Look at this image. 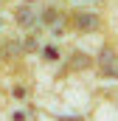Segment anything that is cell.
Masks as SVG:
<instances>
[{
  "mask_svg": "<svg viewBox=\"0 0 118 121\" xmlns=\"http://www.w3.org/2000/svg\"><path fill=\"white\" fill-rule=\"evenodd\" d=\"M14 17H17V23H20L23 28H31V26H34V20H37V14L31 11L28 6H23V9H17V14H14Z\"/></svg>",
  "mask_w": 118,
  "mask_h": 121,
  "instance_id": "cell-3",
  "label": "cell"
},
{
  "mask_svg": "<svg viewBox=\"0 0 118 121\" xmlns=\"http://www.w3.org/2000/svg\"><path fill=\"white\" fill-rule=\"evenodd\" d=\"M98 26H101L98 14H90V11H79L76 14V28L79 31H96Z\"/></svg>",
  "mask_w": 118,
  "mask_h": 121,
  "instance_id": "cell-1",
  "label": "cell"
},
{
  "mask_svg": "<svg viewBox=\"0 0 118 121\" xmlns=\"http://www.w3.org/2000/svg\"><path fill=\"white\" fill-rule=\"evenodd\" d=\"M87 65H90V56H84V54L73 56V68H87Z\"/></svg>",
  "mask_w": 118,
  "mask_h": 121,
  "instance_id": "cell-4",
  "label": "cell"
},
{
  "mask_svg": "<svg viewBox=\"0 0 118 121\" xmlns=\"http://www.w3.org/2000/svg\"><path fill=\"white\" fill-rule=\"evenodd\" d=\"M42 20H45V23H54V20H56V11H54V9H48V11L42 14Z\"/></svg>",
  "mask_w": 118,
  "mask_h": 121,
  "instance_id": "cell-5",
  "label": "cell"
},
{
  "mask_svg": "<svg viewBox=\"0 0 118 121\" xmlns=\"http://www.w3.org/2000/svg\"><path fill=\"white\" fill-rule=\"evenodd\" d=\"M98 65H101L104 73L113 76V70H115V54H113V48H104V51L98 54Z\"/></svg>",
  "mask_w": 118,
  "mask_h": 121,
  "instance_id": "cell-2",
  "label": "cell"
},
{
  "mask_svg": "<svg viewBox=\"0 0 118 121\" xmlns=\"http://www.w3.org/2000/svg\"><path fill=\"white\" fill-rule=\"evenodd\" d=\"M45 56H48V59H56L59 51H56V48H45Z\"/></svg>",
  "mask_w": 118,
  "mask_h": 121,
  "instance_id": "cell-6",
  "label": "cell"
}]
</instances>
